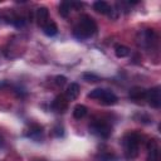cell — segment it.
Returning a JSON list of instances; mask_svg holds the SVG:
<instances>
[{
    "label": "cell",
    "mask_w": 161,
    "mask_h": 161,
    "mask_svg": "<svg viewBox=\"0 0 161 161\" xmlns=\"http://www.w3.org/2000/svg\"><path fill=\"white\" fill-rule=\"evenodd\" d=\"M36 20H38V24L43 28L48 21H49V11L47 8H39L36 10Z\"/></svg>",
    "instance_id": "30bf717a"
},
{
    "label": "cell",
    "mask_w": 161,
    "mask_h": 161,
    "mask_svg": "<svg viewBox=\"0 0 161 161\" xmlns=\"http://www.w3.org/2000/svg\"><path fill=\"white\" fill-rule=\"evenodd\" d=\"M101 161H117V158L112 155H104L101 157Z\"/></svg>",
    "instance_id": "d6986e66"
},
{
    "label": "cell",
    "mask_w": 161,
    "mask_h": 161,
    "mask_svg": "<svg viewBox=\"0 0 161 161\" xmlns=\"http://www.w3.org/2000/svg\"><path fill=\"white\" fill-rule=\"evenodd\" d=\"M87 107L86 106H83V104H77L74 108H73V116H74V118H77V119H80V118H83L86 114H87Z\"/></svg>",
    "instance_id": "5bb4252c"
},
{
    "label": "cell",
    "mask_w": 161,
    "mask_h": 161,
    "mask_svg": "<svg viewBox=\"0 0 161 161\" xmlns=\"http://www.w3.org/2000/svg\"><path fill=\"white\" fill-rule=\"evenodd\" d=\"M101 103H103V104H106V106H112V104H116L117 103V97L111 92V91H107V89H104V92H103V94L99 97V99H98Z\"/></svg>",
    "instance_id": "ba28073f"
},
{
    "label": "cell",
    "mask_w": 161,
    "mask_h": 161,
    "mask_svg": "<svg viewBox=\"0 0 161 161\" xmlns=\"http://www.w3.org/2000/svg\"><path fill=\"white\" fill-rule=\"evenodd\" d=\"M104 89L103 88H96L93 91H91V93H88V98H92V99H99V97L103 94Z\"/></svg>",
    "instance_id": "2e32d148"
},
{
    "label": "cell",
    "mask_w": 161,
    "mask_h": 161,
    "mask_svg": "<svg viewBox=\"0 0 161 161\" xmlns=\"http://www.w3.org/2000/svg\"><path fill=\"white\" fill-rule=\"evenodd\" d=\"M43 31H44V34L48 35V36H54V35L58 33V26H57V24H55L54 21L49 20V21L43 26Z\"/></svg>",
    "instance_id": "7c38bea8"
},
{
    "label": "cell",
    "mask_w": 161,
    "mask_h": 161,
    "mask_svg": "<svg viewBox=\"0 0 161 161\" xmlns=\"http://www.w3.org/2000/svg\"><path fill=\"white\" fill-rule=\"evenodd\" d=\"M89 131L102 138H107L112 133V127L108 122H106L103 119H94L89 125Z\"/></svg>",
    "instance_id": "3957f363"
},
{
    "label": "cell",
    "mask_w": 161,
    "mask_h": 161,
    "mask_svg": "<svg viewBox=\"0 0 161 161\" xmlns=\"http://www.w3.org/2000/svg\"><path fill=\"white\" fill-rule=\"evenodd\" d=\"M83 79L87 80V82H92V83L99 80L98 75H96V74H93V73H84V74H83Z\"/></svg>",
    "instance_id": "e0dca14e"
},
{
    "label": "cell",
    "mask_w": 161,
    "mask_h": 161,
    "mask_svg": "<svg viewBox=\"0 0 161 161\" xmlns=\"http://www.w3.org/2000/svg\"><path fill=\"white\" fill-rule=\"evenodd\" d=\"M114 53L118 58H125L130 54V49L126 47V45H122V44H117L114 47Z\"/></svg>",
    "instance_id": "9a60e30c"
},
{
    "label": "cell",
    "mask_w": 161,
    "mask_h": 161,
    "mask_svg": "<svg viewBox=\"0 0 161 161\" xmlns=\"http://www.w3.org/2000/svg\"><path fill=\"white\" fill-rule=\"evenodd\" d=\"M79 96V86L77 83H70L65 91V98L67 101H73Z\"/></svg>",
    "instance_id": "8fae6325"
},
{
    "label": "cell",
    "mask_w": 161,
    "mask_h": 161,
    "mask_svg": "<svg viewBox=\"0 0 161 161\" xmlns=\"http://www.w3.org/2000/svg\"><path fill=\"white\" fill-rule=\"evenodd\" d=\"M96 31H97V24L94 19L89 15H82L79 18L78 24L73 29V35L79 40H84L92 36L93 34H96Z\"/></svg>",
    "instance_id": "6da1fadb"
},
{
    "label": "cell",
    "mask_w": 161,
    "mask_h": 161,
    "mask_svg": "<svg viewBox=\"0 0 161 161\" xmlns=\"http://www.w3.org/2000/svg\"><path fill=\"white\" fill-rule=\"evenodd\" d=\"M65 83H67V78H65L64 75H57V77H55V84H57V86H60V87H62V86H64Z\"/></svg>",
    "instance_id": "ac0fdd59"
},
{
    "label": "cell",
    "mask_w": 161,
    "mask_h": 161,
    "mask_svg": "<svg viewBox=\"0 0 161 161\" xmlns=\"http://www.w3.org/2000/svg\"><path fill=\"white\" fill-rule=\"evenodd\" d=\"M147 161H158V146L155 140L148 141L147 143Z\"/></svg>",
    "instance_id": "8992f818"
},
{
    "label": "cell",
    "mask_w": 161,
    "mask_h": 161,
    "mask_svg": "<svg viewBox=\"0 0 161 161\" xmlns=\"http://www.w3.org/2000/svg\"><path fill=\"white\" fill-rule=\"evenodd\" d=\"M148 104L153 108H160L161 106V88L158 86L146 89V97Z\"/></svg>",
    "instance_id": "277c9868"
},
{
    "label": "cell",
    "mask_w": 161,
    "mask_h": 161,
    "mask_svg": "<svg viewBox=\"0 0 161 161\" xmlns=\"http://www.w3.org/2000/svg\"><path fill=\"white\" fill-rule=\"evenodd\" d=\"M68 108V101L64 96H57L52 102V109L57 113H64Z\"/></svg>",
    "instance_id": "5b68a950"
},
{
    "label": "cell",
    "mask_w": 161,
    "mask_h": 161,
    "mask_svg": "<svg viewBox=\"0 0 161 161\" xmlns=\"http://www.w3.org/2000/svg\"><path fill=\"white\" fill-rule=\"evenodd\" d=\"M1 141H3V140H1V137H0V143H1Z\"/></svg>",
    "instance_id": "44dd1931"
},
{
    "label": "cell",
    "mask_w": 161,
    "mask_h": 161,
    "mask_svg": "<svg viewBox=\"0 0 161 161\" xmlns=\"http://www.w3.org/2000/svg\"><path fill=\"white\" fill-rule=\"evenodd\" d=\"M93 9L97 11V13H101V14H107V15H109V16H112V13H113V10H112V6L108 4V3H106V1H96L94 4H93Z\"/></svg>",
    "instance_id": "52a82bcc"
},
{
    "label": "cell",
    "mask_w": 161,
    "mask_h": 161,
    "mask_svg": "<svg viewBox=\"0 0 161 161\" xmlns=\"http://www.w3.org/2000/svg\"><path fill=\"white\" fill-rule=\"evenodd\" d=\"M73 6V3L70 1H62L59 5V14L63 18H68V15L70 14V9Z\"/></svg>",
    "instance_id": "4fadbf2b"
},
{
    "label": "cell",
    "mask_w": 161,
    "mask_h": 161,
    "mask_svg": "<svg viewBox=\"0 0 161 161\" xmlns=\"http://www.w3.org/2000/svg\"><path fill=\"white\" fill-rule=\"evenodd\" d=\"M54 131H55V135L57 136H62L63 135V127H55Z\"/></svg>",
    "instance_id": "ffe728a7"
},
{
    "label": "cell",
    "mask_w": 161,
    "mask_h": 161,
    "mask_svg": "<svg viewBox=\"0 0 161 161\" xmlns=\"http://www.w3.org/2000/svg\"><path fill=\"white\" fill-rule=\"evenodd\" d=\"M123 146H125V153L127 158H135L138 155V147H140V136L135 132L127 133L123 137Z\"/></svg>",
    "instance_id": "7a4b0ae2"
},
{
    "label": "cell",
    "mask_w": 161,
    "mask_h": 161,
    "mask_svg": "<svg viewBox=\"0 0 161 161\" xmlns=\"http://www.w3.org/2000/svg\"><path fill=\"white\" fill-rule=\"evenodd\" d=\"M128 97L132 99V101H140V99H143L146 97V89L142 88V87H133L130 89L128 92Z\"/></svg>",
    "instance_id": "9c48e42d"
}]
</instances>
